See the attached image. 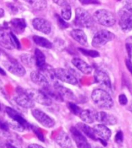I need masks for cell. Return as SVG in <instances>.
I'll return each mask as SVG.
<instances>
[{
	"instance_id": "f907efd6",
	"label": "cell",
	"mask_w": 132,
	"mask_h": 148,
	"mask_svg": "<svg viewBox=\"0 0 132 148\" xmlns=\"http://www.w3.org/2000/svg\"><path fill=\"white\" fill-rule=\"evenodd\" d=\"M23 1H25V2H27V3H32L33 0H23Z\"/></svg>"
},
{
	"instance_id": "9a60e30c",
	"label": "cell",
	"mask_w": 132,
	"mask_h": 148,
	"mask_svg": "<svg viewBox=\"0 0 132 148\" xmlns=\"http://www.w3.org/2000/svg\"><path fill=\"white\" fill-rule=\"evenodd\" d=\"M5 111L8 116L12 119L14 120V122L20 124L21 126H22L25 129H28L29 127V124L26 121V119L22 116L21 115L19 114V112H16L15 109L10 108V107H6L5 108Z\"/></svg>"
},
{
	"instance_id": "1f68e13d",
	"label": "cell",
	"mask_w": 132,
	"mask_h": 148,
	"mask_svg": "<svg viewBox=\"0 0 132 148\" xmlns=\"http://www.w3.org/2000/svg\"><path fill=\"white\" fill-rule=\"evenodd\" d=\"M10 40H11V44H12L13 48H16L19 49L20 48V43H19V40L17 38L16 36H15V34L11 32L10 33Z\"/></svg>"
},
{
	"instance_id": "f6af8a7d",
	"label": "cell",
	"mask_w": 132,
	"mask_h": 148,
	"mask_svg": "<svg viewBox=\"0 0 132 148\" xmlns=\"http://www.w3.org/2000/svg\"><path fill=\"white\" fill-rule=\"evenodd\" d=\"M6 143H4L1 139H0V148H6V145H5Z\"/></svg>"
},
{
	"instance_id": "b9f144b4",
	"label": "cell",
	"mask_w": 132,
	"mask_h": 148,
	"mask_svg": "<svg viewBox=\"0 0 132 148\" xmlns=\"http://www.w3.org/2000/svg\"><path fill=\"white\" fill-rule=\"evenodd\" d=\"M126 44H127L132 50V36L127 38V40H126Z\"/></svg>"
},
{
	"instance_id": "484cf974",
	"label": "cell",
	"mask_w": 132,
	"mask_h": 148,
	"mask_svg": "<svg viewBox=\"0 0 132 148\" xmlns=\"http://www.w3.org/2000/svg\"><path fill=\"white\" fill-rule=\"evenodd\" d=\"M35 61H36V65L38 67L39 69L42 68L46 65V57L44 53L39 49L35 50Z\"/></svg>"
},
{
	"instance_id": "11a10c76",
	"label": "cell",
	"mask_w": 132,
	"mask_h": 148,
	"mask_svg": "<svg viewBox=\"0 0 132 148\" xmlns=\"http://www.w3.org/2000/svg\"><path fill=\"white\" fill-rule=\"evenodd\" d=\"M117 1H120V0H117Z\"/></svg>"
},
{
	"instance_id": "7dc6e473",
	"label": "cell",
	"mask_w": 132,
	"mask_h": 148,
	"mask_svg": "<svg viewBox=\"0 0 132 148\" xmlns=\"http://www.w3.org/2000/svg\"><path fill=\"white\" fill-rule=\"evenodd\" d=\"M4 16V10L2 9V8H0V18H2Z\"/></svg>"
},
{
	"instance_id": "d6a6232c",
	"label": "cell",
	"mask_w": 132,
	"mask_h": 148,
	"mask_svg": "<svg viewBox=\"0 0 132 148\" xmlns=\"http://www.w3.org/2000/svg\"><path fill=\"white\" fill-rule=\"evenodd\" d=\"M68 107L70 109V111L75 115H79L80 112H81L80 108L77 106V105H75L74 103H72V102H69L68 103Z\"/></svg>"
},
{
	"instance_id": "f546056e",
	"label": "cell",
	"mask_w": 132,
	"mask_h": 148,
	"mask_svg": "<svg viewBox=\"0 0 132 148\" xmlns=\"http://www.w3.org/2000/svg\"><path fill=\"white\" fill-rule=\"evenodd\" d=\"M72 16V11H71V7L70 5H66L62 7L61 10V16L64 20H70Z\"/></svg>"
},
{
	"instance_id": "6da1fadb",
	"label": "cell",
	"mask_w": 132,
	"mask_h": 148,
	"mask_svg": "<svg viewBox=\"0 0 132 148\" xmlns=\"http://www.w3.org/2000/svg\"><path fill=\"white\" fill-rule=\"evenodd\" d=\"M93 102L101 109H111L114 106V101L110 94L104 89L97 88L93 91L91 94Z\"/></svg>"
},
{
	"instance_id": "ba28073f",
	"label": "cell",
	"mask_w": 132,
	"mask_h": 148,
	"mask_svg": "<svg viewBox=\"0 0 132 148\" xmlns=\"http://www.w3.org/2000/svg\"><path fill=\"white\" fill-rule=\"evenodd\" d=\"M70 133L72 135L73 138L74 140L75 143L77 144L78 148H91V146L90 144L86 137L82 134V133L76 127H71L70 128Z\"/></svg>"
},
{
	"instance_id": "d590c367",
	"label": "cell",
	"mask_w": 132,
	"mask_h": 148,
	"mask_svg": "<svg viewBox=\"0 0 132 148\" xmlns=\"http://www.w3.org/2000/svg\"><path fill=\"white\" fill-rule=\"evenodd\" d=\"M114 140H115L116 143H122L123 141V133L120 130L116 134V136H115V138H114Z\"/></svg>"
},
{
	"instance_id": "4dcf8cb0",
	"label": "cell",
	"mask_w": 132,
	"mask_h": 148,
	"mask_svg": "<svg viewBox=\"0 0 132 148\" xmlns=\"http://www.w3.org/2000/svg\"><path fill=\"white\" fill-rule=\"evenodd\" d=\"M79 51L85 56L91 57V58H97L100 56V53L97 51H94V50H86L84 48H79Z\"/></svg>"
},
{
	"instance_id": "f1b7e54d",
	"label": "cell",
	"mask_w": 132,
	"mask_h": 148,
	"mask_svg": "<svg viewBox=\"0 0 132 148\" xmlns=\"http://www.w3.org/2000/svg\"><path fill=\"white\" fill-rule=\"evenodd\" d=\"M32 8L36 11H42L45 10L47 5L46 0H33L31 3Z\"/></svg>"
},
{
	"instance_id": "d6986e66",
	"label": "cell",
	"mask_w": 132,
	"mask_h": 148,
	"mask_svg": "<svg viewBox=\"0 0 132 148\" xmlns=\"http://www.w3.org/2000/svg\"><path fill=\"white\" fill-rule=\"evenodd\" d=\"M72 64L78 70L80 71L82 73H84L85 75H89L92 72V70H93L88 64L86 63L85 61L80 58H73L72 60Z\"/></svg>"
},
{
	"instance_id": "83f0119b",
	"label": "cell",
	"mask_w": 132,
	"mask_h": 148,
	"mask_svg": "<svg viewBox=\"0 0 132 148\" xmlns=\"http://www.w3.org/2000/svg\"><path fill=\"white\" fill-rule=\"evenodd\" d=\"M20 58H21L22 62L25 65L27 66V67L31 68V67L34 66V64H36L35 57L31 55V54H29V53H23V54H22Z\"/></svg>"
},
{
	"instance_id": "8d00e7d4",
	"label": "cell",
	"mask_w": 132,
	"mask_h": 148,
	"mask_svg": "<svg viewBox=\"0 0 132 148\" xmlns=\"http://www.w3.org/2000/svg\"><path fill=\"white\" fill-rule=\"evenodd\" d=\"M80 2L83 5H89V4H100L99 0H80Z\"/></svg>"
},
{
	"instance_id": "4fadbf2b",
	"label": "cell",
	"mask_w": 132,
	"mask_h": 148,
	"mask_svg": "<svg viewBox=\"0 0 132 148\" xmlns=\"http://www.w3.org/2000/svg\"><path fill=\"white\" fill-rule=\"evenodd\" d=\"M5 66L6 67V69L10 73H12V74L15 75L22 77V76L26 75V70H25L24 67L21 65L16 61L12 60V61H8L7 63L5 64Z\"/></svg>"
},
{
	"instance_id": "5bb4252c",
	"label": "cell",
	"mask_w": 132,
	"mask_h": 148,
	"mask_svg": "<svg viewBox=\"0 0 132 148\" xmlns=\"http://www.w3.org/2000/svg\"><path fill=\"white\" fill-rule=\"evenodd\" d=\"M94 130L95 132L96 136H97V140L107 141L111 138V131L108 126L104 124H97L94 126Z\"/></svg>"
},
{
	"instance_id": "e575fe53",
	"label": "cell",
	"mask_w": 132,
	"mask_h": 148,
	"mask_svg": "<svg viewBox=\"0 0 132 148\" xmlns=\"http://www.w3.org/2000/svg\"><path fill=\"white\" fill-rule=\"evenodd\" d=\"M53 3H55L56 5H60L61 7L66 6V5H70V3L72 0H53Z\"/></svg>"
},
{
	"instance_id": "db71d44e",
	"label": "cell",
	"mask_w": 132,
	"mask_h": 148,
	"mask_svg": "<svg viewBox=\"0 0 132 148\" xmlns=\"http://www.w3.org/2000/svg\"><path fill=\"white\" fill-rule=\"evenodd\" d=\"M2 1H3V0H0V2H2Z\"/></svg>"
},
{
	"instance_id": "74e56055",
	"label": "cell",
	"mask_w": 132,
	"mask_h": 148,
	"mask_svg": "<svg viewBox=\"0 0 132 148\" xmlns=\"http://www.w3.org/2000/svg\"><path fill=\"white\" fill-rule=\"evenodd\" d=\"M33 131L35 132V134L37 135V136L39 137V139L42 141H44V136H43V134H42V132L39 129L36 128V127H33Z\"/></svg>"
},
{
	"instance_id": "681fc988",
	"label": "cell",
	"mask_w": 132,
	"mask_h": 148,
	"mask_svg": "<svg viewBox=\"0 0 132 148\" xmlns=\"http://www.w3.org/2000/svg\"><path fill=\"white\" fill-rule=\"evenodd\" d=\"M3 82H2V80L0 79V91H2V89H3Z\"/></svg>"
},
{
	"instance_id": "7c38bea8",
	"label": "cell",
	"mask_w": 132,
	"mask_h": 148,
	"mask_svg": "<svg viewBox=\"0 0 132 148\" xmlns=\"http://www.w3.org/2000/svg\"><path fill=\"white\" fill-rule=\"evenodd\" d=\"M119 25L124 31H131L132 29V12L127 10L122 12L120 17Z\"/></svg>"
},
{
	"instance_id": "ac0fdd59",
	"label": "cell",
	"mask_w": 132,
	"mask_h": 148,
	"mask_svg": "<svg viewBox=\"0 0 132 148\" xmlns=\"http://www.w3.org/2000/svg\"><path fill=\"white\" fill-rule=\"evenodd\" d=\"M56 142L62 148H72V141L64 131H60L56 136Z\"/></svg>"
},
{
	"instance_id": "bcb514c9",
	"label": "cell",
	"mask_w": 132,
	"mask_h": 148,
	"mask_svg": "<svg viewBox=\"0 0 132 148\" xmlns=\"http://www.w3.org/2000/svg\"><path fill=\"white\" fill-rule=\"evenodd\" d=\"M5 145H6V148H16L15 146L12 145V144H10V143H6Z\"/></svg>"
},
{
	"instance_id": "8fae6325",
	"label": "cell",
	"mask_w": 132,
	"mask_h": 148,
	"mask_svg": "<svg viewBox=\"0 0 132 148\" xmlns=\"http://www.w3.org/2000/svg\"><path fill=\"white\" fill-rule=\"evenodd\" d=\"M15 100L19 106L26 109H31L34 107V105H35L33 100L25 92H19L16 97L15 98Z\"/></svg>"
},
{
	"instance_id": "f35d334b",
	"label": "cell",
	"mask_w": 132,
	"mask_h": 148,
	"mask_svg": "<svg viewBox=\"0 0 132 148\" xmlns=\"http://www.w3.org/2000/svg\"><path fill=\"white\" fill-rule=\"evenodd\" d=\"M118 100H119L120 104L122 105V106H125V105L127 103V98L126 97V95H124V94H121V95H119Z\"/></svg>"
},
{
	"instance_id": "7a4b0ae2",
	"label": "cell",
	"mask_w": 132,
	"mask_h": 148,
	"mask_svg": "<svg viewBox=\"0 0 132 148\" xmlns=\"http://www.w3.org/2000/svg\"><path fill=\"white\" fill-rule=\"evenodd\" d=\"M94 17L90 14L86 10L83 8H77L76 10V18H75V23L77 26L84 27V28H90L94 25Z\"/></svg>"
},
{
	"instance_id": "c3c4849f",
	"label": "cell",
	"mask_w": 132,
	"mask_h": 148,
	"mask_svg": "<svg viewBox=\"0 0 132 148\" xmlns=\"http://www.w3.org/2000/svg\"><path fill=\"white\" fill-rule=\"evenodd\" d=\"M0 75H5V71L3 70V68H0Z\"/></svg>"
},
{
	"instance_id": "ab89813d",
	"label": "cell",
	"mask_w": 132,
	"mask_h": 148,
	"mask_svg": "<svg viewBox=\"0 0 132 148\" xmlns=\"http://www.w3.org/2000/svg\"><path fill=\"white\" fill-rule=\"evenodd\" d=\"M0 128L2 129L3 130H4V131H8V130H9V124L0 120Z\"/></svg>"
},
{
	"instance_id": "8992f818",
	"label": "cell",
	"mask_w": 132,
	"mask_h": 148,
	"mask_svg": "<svg viewBox=\"0 0 132 148\" xmlns=\"http://www.w3.org/2000/svg\"><path fill=\"white\" fill-rule=\"evenodd\" d=\"M32 114L35 119L46 128H52L55 125V121L45 112L41 111L40 109H34L32 111Z\"/></svg>"
},
{
	"instance_id": "e0dca14e",
	"label": "cell",
	"mask_w": 132,
	"mask_h": 148,
	"mask_svg": "<svg viewBox=\"0 0 132 148\" xmlns=\"http://www.w3.org/2000/svg\"><path fill=\"white\" fill-rule=\"evenodd\" d=\"M30 78H31L32 82L35 83L36 85L42 86V87L45 88L48 86L50 82L46 78V76L43 75V73L41 71H33V72L30 74Z\"/></svg>"
},
{
	"instance_id": "277c9868",
	"label": "cell",
	"mask_w": 132,
	"mask_h": 148,
	"mask_svg": "<svg viewBox=\"0 0 132 148\" xmlns=\"http://www.w3.org/2000/svg\"><path fill=\"white\" fill-rule=\"evenodd\" d=\"M114 37H115V35L112 34L111 32L106 30V29L100 30L94 35V38L92 40V45L97 48L101 47L108 44V42L113 40Z\"/></svg>"
},
{
	"instance_id": "7402d4cb",
	"label": "cell",
	"mask_w": 132,
	"mask_h": 148,
	"mask_svg": "<svg viewBox=\"0 0 132 148\" xmlns=\"http://www.w3.org/2000/svg\"><path fill=\"white\" fill-rule=\"evenodd\" d=\"M70 35L73 38L78 42L80 44H81L83 46L86 47L88 45V42H87V37L86 35L85 34L83 30L81 29H73L70 33Z\"/></svg>"
},
{
	"instance_id": "ee69618b",
	"label": "cell",
	"mask_w": 132,
	"mask_h": 148,
	"mask_svg": "<svg viewBox=\"0 0 132 148\" xmlns=\"http://www.w3.org/2000/svg\"><path fill=\"white\" fill-rule=\"evenodd\" d=\"M27 148H45L43 147H42V146L40 145H38V144H30V145L28 146V147Z\"/></svg>"
},
{
	"instance_id": "7bdbcfd3",
	"label": "cell",
	"mask_w": 132,
	"mask_h": 148,
	"mask_svg": "<svg viewBox=\"0 0 132 148\" xmlns=\"http://www.w3.org/2000/svg\"><path fill=\"white\" fill-rule=\"evenodd\" d=\"M125 8H126V10H127V11L132 12V3H127V5H126V6H125Z\"/></svg>"
},
{
	"instance_id": "52a82bcc",
	"label": "cell",
	"mask_w": 132,
	"mask_h": 148,
	"mask_svg": "<svg viewBox=\"0 0 132 148\" xmlns=\"http://www.w3.org/2000/svg\"><path fill=\"white\" fill-rule=\"evenodd\" d=\"M56 78L63 82L68 83L70 85H77L78 83L77 78L72 73L64 68H57L55 70Z\"/></svg>"
},
{
	"instance_id": "d4e9b609",
	"label": "cell",
	"mask_w": 132,
	"mask_h": 148,
	"mask_svg": "<svg viewBox=\"0 0 132 148\" xmlns=\"http://www.w3.org/2000/svg\"><path fill=\"white\" fill-rule=\"evenodd\" d=\"M79 116L80 119L86 123H92L95 120V112H93L90 109L81 110Z\"/></svg>"
},
{
	"instance_id": "836d02e7",
	"label": "cell",
	"mask_w": 132,
	"mask_h": 148,
	"mask_svg": "<svg viewBox=\"0 0 132 148\" xmlns=\"http://www.w3.org/2000/svg\"><path fill=\"white\" fill-rule=\"evenodd\" d=\"M56 18H57L58 25L60 26V28H62V29H66V28L69 27V24L63 19L62 17L59 16L58 15H56Z\"/></svg>"
},
{
	"instance_id": "9c48e42d",
	"label": "cell",
	"mask_w": 132,
	"mask_h": 148,
	"mask_svg": "<svg viewBox=\"0 0 132 148\" xmlns=\"http://www.w3.org/2000/svg\"><path fill=\"white\" fill-rule=\"evenodd\" d=\"M33 27L35 29L45 34H50L52 29L50 23L43 18H35L33 20Z\"/></svg>"
},
{
	"instance_id": "2e32d148",
	"label": "cell",
	"mask_w": 132,
	"mask_h": 148,
	"mask_svg": "<svg viewBox=\"0 0 132 148\" xmlns=\"http://www.w3.org/2000/svg\"><path fill=\"white\" fill-rule=\"evenodd\" d=\"M95 119L99 123L106 125H115L117 123V119L113 115L109 114L105 112H95Z\"/></svg>"
},
{
	"instance_id": "f5cc1de1",
	"label": "cell",
	"mask_w": 132,
	"mask_h": 148,
	"mask_svg": "<svg viewBox=\"0 0 132 148\" xmlns=\"http://www.w3.org/2000/svg\"><path fill=\"white\" fill-rule=\"evenodd\" d=\"M97 148H103V147H97Z\"/></svg>"
},
{
	"instance_id": "60d3db41",
	"label": "cell",
	"mask_w": 132,
	"mask_h": 148,
	"mask_svg": "<svg viewBox=\"0 0 132 148\" xmlns=\"http://www.w3.org/2000/svg\"><path fill=\"white\" fill-rule=\"evenodd\" d=\"M125 64H126V66H127V69L129 71L131 74L132 75V62L130 60L127 59L126 61H125Z\"/></svg>"
},
{
	"instance_id": "5b68a950",
	"label": "cell",
	"mask_w": 132,
	"mask_h": 148,
	"mask_svg": "<svg viewBox=\"0 0 132 148\" xmlns=\"http://www.w3.org/2000/svg\"><path fill=\"white\" fill-rule=\"evenodd\" d=\"M26 93L33 100L43 106H50L52 104V99L50 96L46 95L45 92L41 90L27 89Z\"/></svg>"
},
{
	"instance_id": "44dd1931",
	"label": "cell",
	"mask_w": 132,
	"mask_h": 148,
	"mask_svg": "<svg viewBox=\"0 0 132 148\" xmlns=\"http://www.w3.org/2000/svg\"><path fill=\"white\" fill-rule=\"evenodd\" d=\"M53 88L57 91L58 93L62 96L63 99H75V96L72 91L65 88L64 86H63L58 82L54 83Z\"/></svg>"
},
{
	"instance_id": "cb8c5ba5",
	"label": "cell",
	"mask_w": 132,
	"mask_h": 148,
	"mask_svg": "<svg viewBox=\"0 0 132 148\" xmlns=\"http://www.w3.org/2000/svg\"><path fill=\"white\" fill-rule=\"evenodd\" d=\"M77 129L80 130V132H82L83 134H84L86 136H88L89 138L94 140H97V137L96 136V134H95V132H94V129L90 127L89 126H87L86 124L84 123H78L77 124Z\"/></svg>"
},
{
	"instance_id": "30bf717a",
	"label": "cell",
	"mask_w": 132,
	"mask_h": 148,
	"mask_svg": "<svg viewBox=\"0 0 132 148\" xmlns=\"http://www.w3.org/2000/svg\"><path fill=\"white\" fill-rule=\"evenodd\" d=\"M94 78L99 85L106 89H111V79L106 72L101 70H97L94 73Z\"/></svg>"
},
{
	"instance_id": "ffe728a7",
	"label": "cell",
	"mask_w": 132,
	"mask_h": 148,
	"mask_svg": "<svg viewBox=\"0 0 132 148\" xmlns=\"http://www.w3.org/2000/svg\"><path fill=\"white\" fill-rule=\"evenodd\" d=\"M8 27H10L11 29L15 31L17 34H21L23 32L26 27H27V23L23 19H13L11 22L9 23Z\"/></svg>"
},
{
	"instance_id": "816d5d0a",
	"label": "cell",
	"mask_w": 132,
	"mask_h": 148,
	"mask_svg": "<svg viewBox=\"0 0 132 148\" xmlns=\"http://www.w3.org/2000/svg\"><path fill=\"white\" fill-rule=\"evenodd\" d=\"M129 110H130V111H131V112H132V103H131V106H130V107H129Z\"/></svg>"
},
{
	"instance_id": "4316f807",
	"label": "cell",
	"mask_w": 132,
	"mask_h": 148,
	"mask_svg": "<svg viewBox=\"0 0 132 148\" xmlns=\"http://www.w3.org/2000/svg\"><path fill=\"white\" fill-rule=\"evenodd\" d=\"M33 41L36 43L37 45L42 47H45V48H52L53 47V44L50 40H48L44 37L39 36H33Z\"/></svg>"
},
{
	"instance_id": "3957f363",
	"label": "cell",
	"mask_w": 132,
	"mask_h": 148,
	"mask_svg": "<svg viewBox=\"0 0 132 148\" xmlns=\"http://www.w3.org/2000/svg\"><path fill=\"white\" fill-rule=\"evenodd\" d=\"M94 19L99 24L104 27H112L116 22L114 15L106 10H99L94 12Z\"/></svg>"
},
{
	"instance_id": "603a6c76",
	"label": "cell",
	"mask_w": 132,
	"mask_h": 148,
	"mask_svg": "<svg viewBox=\"0 0 132 148\" xmlns=\"http://www.w3.org/2000/svg\"><path fill=\"white\" fill-rule=\"evenodd\" d=\"M0 44L5 48H13L10 40V34L4 29H0Z\"/></svg>"
}]
</instances>
